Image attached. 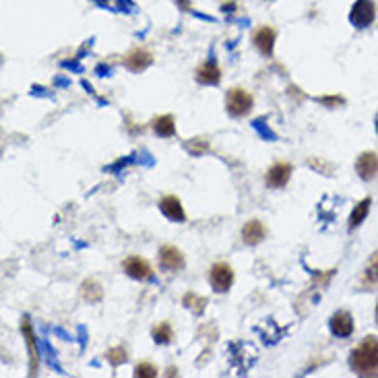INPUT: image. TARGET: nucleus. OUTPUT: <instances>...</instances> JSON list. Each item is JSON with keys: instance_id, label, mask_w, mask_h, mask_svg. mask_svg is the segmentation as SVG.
Instances as JSON below:
<instances>
[{"instance_id": "31", "label": "nucleus", "mask_w": 378, "mask_h": 378, "mask_svg": "<svg viewBox=\"0 0 378 378\" xmlns=\"http://www.w3.org/2000/svg\"><path fill=\"white\" fill-rule=\"evenodd\" d=\"M176 6L182 10V13H192L194 8H192V2L190 0H176Z\"/></svg>"}, {"instance_id": "21", "label": "nucleus", "mask_w": 378, "mask_h": 378, "mask_svg": "<svg viewBox=\"0 0 378 378\" xmlns=\"http://www.w3.org/2000/svg\"><path fill=\"white\" fill-rule=\"evenodd\" d=\"M252 129H254V133L263 139V141H279V137L275 135V131L271 129V124L267 122V118L265 116H261V118H254L252 120Z\"/></svg>"}, {"instance_id": "20", "label": "nucleus", "mask_w": 378, "mask_h": 378, "mask_svg": "<svg viewBox=\"0 0 378 378\" xmlns=\"http://www.w3.org/2000/svg\"><path fill=\"white\" fill-rule=\"evenodd\" d=\"M81 296L89 304H99L103 300V289H101V285L97 284L95 279H85L81 284Z\"/></svg>"}, {"instance_id": "16", "label": "nucleus", "mask_w": 378, "mask_h": 378, "mask_svg": "<svg viewBox=\"0 0 378 378\" xmlns=\"http://www.w3.org/2000/svg\"><path fill=\"white\" fill-rule=\"evenodd\" d=\"M370 207H372V198H362V201L354 207V211L349 213V219H347V230H349V232L358 230V228L364 224V219H366L368 213H370Z\"/></svg>"}, {"instance_id": "12", "label": "nucleus", "mask_w": 378, "mask_h": 378, "mask_svg": "<svg viewBox=\"0 0 378 378\" xmlns=\"http://www.w3.org/2000/svg\"><path fill=\"white\" fill-rule=\"evenodd\" d=\"M329 329L335 337H339V339H347V337H351L354 335V329H356V325H354V317L347 312V310H339V312H335L331 317V321H329Z\"/></svg>"}, {"instance_id": "17", "label": "nucleus", "mask_w": 378, "mask_h": 378, "mask_svg": "<svg viewBox=\"0 0 378 378\" xmlns=\"http://www.w3.org/2000/svg\"><path fill=\"white\" fill-rule=\"evenodd\" d=\"M151 124H153L155 135H157V137H161V139H170V137H174V135H176V118H174L172 114L157 116Z\"/></svg>"}, {"instance_id": "7", "label": "nucleus", "mask_w": 378, "mask_h": 378, "mask_svg": "<svg viewBox=\"0 0 378 378\" xmlns=\"http://www.w3.org/2000/svg\"><path fill=\"white\" fill-rule=\"evenodd\" d=\"M291 172H293V166L287 163V161H277L273 163L267 174H265V184L269 189H284L287 187L289 178H291Z\"/></svg>"}, {"instance_id": "33", "label": "nucleus", "mask_w": 378, "mask_h": 378, "mask_svg": "<svg viewBox=\"0 0 378 378\" xmlns=\"http://www.w3.org/2000/svg\"><path fill=\"white\" fill-rule=\"evenodd\" d=\"M375 129H377V135H378V116H377V120H375Z\"/></svg>"}, {"instance_id": "19", "label": "nucleus", "mask_w": 378, "mask_h": 378, "mask_svg": "<svg viewBox=\"0 0 378 378\" xmlns=\"http://www.w3.org/2000/svg\"><path fill=\"white\" fill-rule=\"evenodd\" d=\"M362 287L364 289H375L378 287V250L368 259L366 269L362 273Z\"/></svg>"}, {"instance_id": "24", "label": "nucleus", "mask_w": 378, "mask_h": 378, "mask_svg": "<svg viewBox=\"0 0 378 378\" xmlns=\"http://www.w3.org/2000/svg\"><path fill=\"white\" fill-rule=\"evenodd\" d=\"M184 149L189 151L190 155L201 157V155H205V153L209 151V141H207V139L196 137V139H190V141L184 143Z\"/></svg>"}, {"instance_id": "25", "label": "nucleus", "mask_w": 378, "mask_h": 378, "mask_svg": "<svg viewBox=\"0 0 378 378\" xmlns=\"http://www.w3.org/2000/svg\"><path fill=\"white\" fill-rule=\"evenodd\" d=\"M139 161V153H133V155H126V157H120V159H116L112 166H108L106 168V172H110V174H116V172H120V170H126L129 166H133V163H137Z\"/></svg>"}, {"instance_id": "28", "label": "nucleus", "mask_w": 378, "mask_h": 378, "mask_svg": "<svg viewBox=\"0 0 378 378\" xmlns=\"http://www.w3.org/2000/svg\"><path fill=\"white\" fill-rule=\"evenodd\" d=\"M135 377L137 378H155L157 377V368L149 362H141L135 366Z\"/></svg>"}, {"instance_id": "10", "label": "nucleus", "mask_w": 378, "mask_h": 378, "mask_svg": "<svg viewBox=\"0 0 378 378\" xmlns=\"http://www.w3.org/2000/svg\"><path fill=\"white\" fill-rule=\"evenodd\" d=\"M159 265H161L166 271H172V273H174V271L184 269L187 259H184L182 250H178L176 246L168 244V246H161V250H159Z\"/></svg>"}, {"instance_id": "4", "label": "nucleus", "mask_w": 378, "mask_h": 378, "mask_svg": "<svg viewBox=\"0 0 378 378\" xmlns=\"http://www.w3.org/2000/svg\"><path fill=\"white\" fill-rule=\"evenodd\" d=\"M252 103H254V97L248 94L246 89L242 87H234L228 92L226 97V108H228V114L234 116V118H242L246 116L250 110H252Z\"/></svg>"}, {"instance_id": "27", "label": "nucleus", "mask_w": 378, "mask_h": 378, "mask_svg": "<svg viewBox=\"0 0 378 378\" xmlns=\"http://www.w3.org/2000/svg\"><path fill=\"white\" fill-rule=\"evenodd\" d=\"M319 103H323L325 108H339V106H345L347 99L343 95H321V97H314Z\"/></svg>"}, {"instance_id": "9", "label": "nucleus", "mask_w": 378, "mask_h": 378, "mask_svg": "<svg viewBox=\"0 0 378 378\" xmlns=\"http://www.w3.org/2000/svg\"><path fill=\"white\" fill-rule=\"evenodd\" d=\"M356 172L360 176V180L364 182H370L375 180L378 174V155L375 151H364L358 155L356 159Z\"/></svg>"}, {"instance_id": "18", "label": "nucleus", "mask_w": 378, "mask_h": 378, "mask_svg": "<svg viewBox=\"0 0 378 378\" xmlns=\"http://www.w3.org/2000/svg\"><path fill=\"white\" fill-rule=\"evenodd\" d=\"M94 2L97 6H101V8L124 13V15H135L139 10V6L133 0H94Z\"/></svg>"}, {"instance_id": "23", "label": "nucleus", "mask_w": 378, "mask_h": 378, "mask_svg": "<svg viewBox=\"0 0 378 378\" xmlns=\"http://www.w3.org/2000/svg\"><path fill=\"white\" fill-rule=\"evenodd\" d=\"M153 341L155 343H159V345H168V343H172L174 341V331H172V327L168 325V323H159V325H155L153 327Z\"/></svg>"}, {"instance_id": "34", "label": "nucleus", "mask_w": 378, "mask_h": 378, "mask_svg": "<svg viewBox=\"0 0 378 378\" xmlns=\"http://www.w3.org/2000/svg\"><path fill=\"white\" fill-rule=\"evenodd\" d=\"M377 323H378V306H377Z\"/></svg>"}, {"instance_id": "8", "label": "nucleus", "mask_w": 378, "mask_h": 378, "mask_svg": "<svg viewBox=\"0 0 378 378\" xmlns=\"http://www.w3.org/2000/svg\"><path fill=\"white\" fill-rule=\"evenodd\" d=\"M124 273L131 277V279H137V282H149L151 277H153V269H151V265L143 259V256H137V254H133V256H129L126 261H124Z\"/></svg>"}, {"instance_id": "15", "label": "nucleus", "mask_w": 378, "mask_h": 378, "mask_svg": "<svg viewBox=\"0 0 378 378\" xmlns=\"http://www.w3.org/2000/svg\"><path fill=\"white\" fill-rule=\"evenodd\" d=\"M265 238H267V228H265V224H263L261 219H250V221L244 224V228H242V240H244V244L256 246V244H261Z\"/></svg>"}, {"instance_id": "6", "label": "nucleus", "mask_w": 378, "mask_h": 378, "mask_svg": "<svg viewBox=\"0 0 378 378\" xmlns=\"http://www.w3.org/2000/svg\"><path fill=\"white\" fill-rule=\"evenodd\" d=\"M196 81L201 85H219L221 83V68L217 64V58L211 50L209 58L196 68Z\"/></svg>"}, {"instance_id": "22", "label": "nucleus", "mask_w": 378, "mask_h": 378, "mask_svg": "<svg viewBox=\"0 0 378 378\" xmlns=\"http://www.w3.org/2000/svg\"><path fill=\"white\" fill-rule=\"evenodd\" d=\"M182 304H184L187 308H190L194 314H203L205 308H207V304H209V300L203 298V296H198V293H194V291H189V293H184Z\"/></svg>"}, {"instance_id": "26", "label": "nucleus", "mask_w": 378, "mask_h": 378, "mask_svg": "<svg viewBox=\"0 0 378 378\" xmlns=\"http://www.w3.org/2000/svg\"><path fill=\"white\" fill-rule=\"evenodd\" d=\"M106 360L112 366H120V364H124L129 360V354H126V349L122 345H118V347H112V349L106 351Z\"/></svg>"}, {"instance_id": "1", "label": "nucleus", "mask_w": 378, "mask_h": 378, "mask_svg": "<svg viewBox=\"0 0 378 378\" xmlns=\"http://www.w3.org/2000/svg\"><path fill=\"white\" fill-rule=\"evenodd\" d=\"M349 366L358 377H378V337L368 335L351 349Z\"/></svg>"}, {"instance_id": "2", "label": "nucleus", "mask_w": 378, "mask_h": 378, "mask_svg": "<svg viewBox=\"0 0 378 378\" xmlns=\"http://www.w3.org/2000/svg\"><path fill=\"white\" fill-rule=\"evenodd\" d=\"M349 23L356 27V29H366L375 23L377 19V4L375 0H356L349 8V15H347Z\"/></svg>"}, {"instance_id": "3", "label": "nucleus", "mask_w": 378, "mask_h": 378, "mask_svg": "<svg viewBox=\"0 0 378 378\" xmlns=\"http://www.w3.org/2000/svg\"><path fill=\"white\" fill-rule=\"evenodd\" d=\"M21 333H23V339L27 343V349H29V377H36L38 375V366H40V360H42V351H40V339L36 337L34 327L29 323V317H23L21 321Z\"/></svg>"}, {"instance_id": "14", "label": "nucleus", "mask_w": 378, "mask_h": 378, "mask_svg": "<svg viewBox=\"0 0 378 378\" xmlns=\"http://www.w3.org/2000/svg\"><path fill=\"white\" fill-rule=\"evenodd\" d=\"M159 211H161L170 221H176V224L187 221V211H184L180 198L174 196V194H168V196H163V198L159 201Z\"/></svg>"}, {"instance_id": "29", "label": "nucleus", "mask_w": 378, "mask_h": 378, "mask_svg": "<svg viewBox=\"0 0 378 378\" xmlns=\"http://www.w3.org/2000/svg\"><path fill=\"white\" fill-rule=\"evenodd\" d=\"M238 8H240V2H238V0H224V2H221V10L228 13V15H230V13H236Z\"/></svg>"}, {"instance_id": "30", "label": "nucleus", "mask_w": 378, "mask_h": 378, "mask_svg": "<svg viewBox=\"0 0 378 378\" xmlns=\"http://www.w3.org/2000/svg\"><path fill=\"white\" fill-rule=\"evenodd\" d=\"M95 75H99V77H110V75H112V66L106 64V62H99V64L95 66Z\"/></svg>"}, {"instance_id": "11", "label": "nucleus", "mask_w": 378, "mask_h": 378, "mask_svg": "<svg viewBox=\"0 0 378 378\" xmlns=\"http://www.w3.org/2000/svg\"><path fill=\"white\" fill-rule=\"evenodd\" d=\"M275 40H277V31L273 27H259L252 36V42L254 46L259 48V52L267 58H273V52H275Z\"/></svg>"}, {"instance_id": "32", "label": "nucleus", "mask_w": 378, "mask_h": 378, "mask_svg": "<svg viewBox=\"0 0 378 378\" xmlns=\"http://www.w3.org/2000/svg\"><path fill=\"white\" fill-rule=\"evenodd\" d=\"M68 83H71V81L64 79V77H56V79H54V85H60V87H66Z\"/></svg>"}, {"instance_id": "13", "label": "nucleus", "mask_w": 378, "mask_h": 378, "mask_svg": "<svg viewBox=\"0 0 378 378\" xmlns=\"http://www.w3.org/2000/svg\"><path fill=\"white\" fill-rule=\"evenodd\" d=\"M124 66L133 73H143L145 68H149L153 64V54L145 48H135L131 50L124 58H122Z\"/></svg>"}, {"instance_id": "5", "label": "nucleus", "mask_w": 378, "mask_h": 378, "mask_svg": "<svg viewBox=\"0 0 378 378\" xmlns=\"http://www.w3.org/2000/svg\"><path fill=\"white\" fill-rule=\"evenodd\" d=\"M234 279H236V273L228 263H215L209 271V282H211L213 291H217V293L230 291V287L234 285Z\"/></svg>"}]
</instances>
